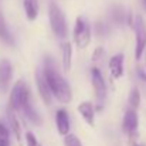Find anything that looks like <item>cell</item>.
Segmentation results:
<instances>
[{"instance_id": "1", "label": "cell", "mask_w": 146, "mask_h": 146, "mask_svg": "<svg viewBox=\"0 0 146 146\" xmlns=\"http://www.w3.org/2000/svg\"><path fill=\"white\" fill-rule=\"evenodd\" d=\"M9 108H11L13 111L21 112V115H24V118H27L34 125L41 123V118L38 116V113L33 109V106L30 104L29 87L23 81L16 82V85L13 87V91L10 94V99H9Z\"/></svg>"}, {"instance_id": "10", "label": "cell", "mask_w": 146, "mask_h": 146, "mask_svg": "<svg viewBox=\"0 0 146 146\" xmlns=\"http://www.w3.org/2000/svg\"><path fill=\"white\" fill-rule=\"evenodd\" d=\"M55 126L60 135H70V118L65 109H58L55 112Z\"/></svg>"}, {"instance_id": "2", "label": "cell", "mask_w": 146, "mask_h": 146, "mask_svg": "<svg viewBox=\"0 0 146 146\" xmlns=\"http://www.w3.org/2000/svg\"><path fill=\"white\" fill-rule=\"evenodd\" d=\"M46 80H47V84H48L50 90H51V94L57 98L60 102L62 104H68L72 98L71 94V88L70 85L67 84V81L61 77V74L55 70L54 67V62L46 58L44 61V71H43Z\"/></svg>"}, {"instance_id": "6", "label": "cell", "mask_w": 146, "mask_h": 146, "mask_svg": "<svg viewBox=\"0 0 146 146\" xmlns=\"http://www.w3.org/2000/svg\"><path fill=\"white\" fill-rule=\"evenodd\" d=\"M138 125H139V119H138V113L136 109L129 108L125 115H123V121H122V129L128 136H135L136 131H138Z\"/></svg>"}, {"instance_id": "21", "label": "cell", "mask_w": 146, "mask_h": 146, "mask_svg": "<svg viewBox=\"0 0 146 146\" xmlns=\"http://www.w3.org/2000/svg\"><path fill=\"white\" fill-rule=\"evenodd\" d=\"M95 31H97L98 36H106L108 33H109V27H108V24H105V23H102V21H98L97 24H95Z\"/></svg>"}, {"instance_id": "11", "label": "cell", "mask_w": 146, "mask_h": 146, "mask_svg": "<svg viewBox=\"0 0 146 146\" xmlns=\"http://www.w3.org/2000/svg\"><path fill=\"white\" fill-rule=\"evenodd\" d=\"M78 112H80V115L84 118V121L88 123V125H94V122H95V108H94V105L91 104V102H82V104H80L78 105Z\"/></svg>"}, {"instance_id": "16", "label": "cell", "mask_w": 146, "mask_h": 146, "mask_svg": "<svg viewBox=\"0 0 146 146\" xmlns=\"http://www.w3.org/2000/svg\"><path fill=\"white\" fill-rule=\"evenodd\" d=\"M0 38L4 40L9 44H13V37H11V34H10L7 26H6V21H4V17H3L1 13H0Z\"/></svg>"}, {"instance_id": "19", "label": "cell", "mask_w": 146, "mask_h": 146, "mask_svg": "<svg viewBox=\"0 0 146 146\" xmlns=\"http://www.w3.org/2000/svg\"><path fill=\"white\" fill-rule=\"evenodd\" d=\"M141 104V92L138 91V88H133L131 91V95H129V105L132 109H136Z\"/></svg>"}, {"instance_id": "17", "label": "cell", "mask_w": 146, "mask_h": 146, "mask_svg": "<svg viewBox=\"0 0 146 146\" xmlns=\"http://www.w3.org/2000/svg\"><path fill=\"white\" fill-rule=\"evenodd\" d=\"M111 16H112V20H113L115 23H118V24H122V23L125 21V19H126L125 10H123L122 7H119V6H116V7L112 9Z\"/></svg>"}, {"instance_id": "14", "label": "cell", "mask_w": 146, "mask_h": 146, "mask_svg": "<svg viewBox=\"0 0 146 146\" xmlns=\"http://www.w3.org/2000/svg\"><path fill=\"white\" fill-rule=\"evenodd\" d=\"M24 4V11L29 20H36L38 16V0H23Z\"/></svg>"}, {"instance_id": "23", "label": "cell", "mask_w": 146, "mask_h": 146, "mask_svg": "<svg viewBox=\"0 0 146 146\" xmlns=\"http://www.w3.org/2000/svg\"><path fill=\"white\" fill-rule=\"evenodd\" d=\"M104 55H105L104 48H102V47H98V48L94 51V54H92V61H94V62H99L101 58H104Z\"/></svg>"}, {"instance_id": "12", "label": "cell", "mask_w": 146, "mask_h": 146, "mask_svg": "<svg viewBox=\"0 0 146 146\" xmlns=\"http://www.w3.org/2000/svg\"><path fill=\"white\" fill-rule=\"evenodd\" d=\"M109 71L113 78H121L123 74V54H116L109 60Z\"/></svg>"}, {"instance_id": "24", "label": "cell", "mask_w": 146, "mask_h": 146, "mask_svg": "<svg viewBox=\"0 0 146 146\" xmlns=\"http://www.w3.org/2000/svg\"><path fill=\"white\" fill-rule=\"evenodd\" d=\"M131 146H141V145H138V143H132Z\"/></svg>"}, {"instance_id": "3", "label": "cell", "mask_w": 146, "mask_h": 146, "mask_svg": "<svg viewBox=\"0 0 146 146\" xmlns=\"http://www.w3.org/2000/svg\"><path fill=\"white\" fill-rule=\"evenodd\" d=\"M74 41L77 47L85 48L91 41V26L85 17H78L74 27Z\"/></svg>"}, {"instance_id": "8", "label": "cell", "mask_w": 146, "mask_h": 146, "mask_svg": "<svg viewBox=\"0 0 146 146\" xmlns=\"http://www.w3.org/2000/svg\"><path fill=\"white\" fill-rule=\"evenodd\" d=\"M13 77V67L9 60L0 61V92H6L9 90L10 81Z\"/></svg>"}, {"instance_id": "13", "label": "cell", "mask_w": 146, "mask_h": 146, "mask_svg": "<svg viewBox=\"0 0 146 146\" xmlns=\"http://www.w3.org/2000/svg\"><path fill=\"white\" fill-rule=\"evenodd\" d=\"M7 119H9V125H10V129H11L14 138L20 142L21 141V126H20V121L16 115V111H13L11 108L7 109Z\"/></svg>"}, {"instance_id": "25", "label": "cell", "mask_w": 146, "mask_h": 146, "mask_svg": "<svg viewBox=\"0 0 146 146\" xmlns=\"http://www.w3.org/2000/svg\"><path fill=\"white\" fill-rule=\"evenodd\" d=\"M143 4H145V7H146V0H143Z\"/></svg>"}, {"instance_id": "22", "label": "cell", "mask_w": 146, "mask_h": 146, "mask_svg": "<svg viewBox=\"0 0 146 146\" xmlns=\"http://www.w3.org/2000/svg\"><path fill=\"white\" fill-rule=\"evenodd\" d=\"M26 145L27 146H41V143L38 142V139L31 132H27L26 133Z\"/></svg>"}, {"instance_id": "20", "label": "cell", "mask_w": 146, "mask_h": 146, "mask_svg": "<svg viewBox=\"0 0 146 146\" xmlns=\"http://www.w3.org/2000/svg\"><path fill=\"white\" fill-rule=\"evenodd\" d=\"M64 143H65V146H82V143H81V141L75 136V135H67L65 136V139H64Z\"/></svg>"}, {"instance_id": "15", "label": "cell", "mask_w": 146, "mask_h": 146, "mask_svg": "<svg viewBox=\"0 0 146 146\" xmlns=\"http://www.w3.org/2000/svg\"><path fill=\"white\" fill-rule=\"evenodd\" d=\"M71 57H72V47L70 43H65L62 46V68L65 72L71 70Z\"/></svg>"}, {"instance_id": "5", "label": "cell", "mask_w": 146, "mask_h": 146, "mask_svg": "<svg viewBox=\"0 0 146 146\" xmlns=\"http://www.w3.org/2000/svg\"><path fill=\"white\" fill-rule=\"evenodd\" d=\"M132 27L135 30L136 36V48H135V57L139 60L143 54V50L146 48V26L142 16H135L132 21Z\"/></svg>"}, {"instance_id": "4", "label": "cell", "mask_w": 146, "mask_h": 146, "mask_svg": "<svg viewBox=\"0 0 146 146\" xmlns=\"http://www.w3.org/2000/svg\"><path fill=\"white\" fill-rule=\"evenodd\" d=\"M50 23H51V29L54 31V34L60 38H64L67 36V23H65V16L62 13V10L52 3L50 6Z\"/></svg>"}, {"instance_id": "18", "label": "cell", "mask_w": 146, "mask_h": 146, "mask_svg": "<svg viewBox=\"0 0 146 146\" xmlns=\"http://www.w3.org/2000/svg\"><path fill=\"white\" fill-rule=\"evenodd\" d=\"M0 146H10V132L3 122H0Z\"/></svg>"}, {"instance_id": "7", "label": "cell", "mask_w": 146, "mask_h": 146, "mask_svg": "<svg viewBox=\"0 0 146 146\" xmlns=\"http://www.w3.org/2000/svg\"><path fill=\"white\" fill-rule=\"evenodd\" d=\"M91 81H92V87L95 91V97L99 102H104L106 97V84L104 80V75L101 74V71L98 68L91 70Z\"/></svg>"}, {"instance_id": "9", "label": "cell", "mask_w": 146, "mask_h": 146, "mask_svg": "<svg viewBox=\"0 0 146 146\" xmlns=\"http://www.w3.org/2000/svg\"><path fill=\"white\" fill-rule=\"evenodd\" d=\"M36 82H37V88H38V92H40V97L43 99V102L46 105H51L52 94H51V90H50L47 80H46L43 72H40V71L36 72Z\"/></svg>"}]
</instances>
